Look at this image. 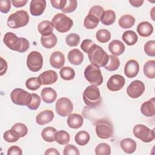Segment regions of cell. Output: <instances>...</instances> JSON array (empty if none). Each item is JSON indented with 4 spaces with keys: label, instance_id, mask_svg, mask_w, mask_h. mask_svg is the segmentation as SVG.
I'll list each match as a JSON object with an SVG mask.
<instances>
[{
    "label": "cell",
    "instance_id": "1",
    "mask_svg": "<svg viewBox=\"0 0 155 155\" xmlns=\"http://www.w3.org/2000/svg\"><path fill=\"white\" fill-rule=\"evenodd\" d=\"M3 42L10 50L19 53L25 52L30 47L28 41L24 38H18L12 32H7L5 34Z\"/></svg>",
    "mask_w": 155,
    "mask_h": 155
},
{
    "label": "cell",
    "instance_id": "2",
    "mask_svg": "<svg viewBox=\"0 0 155 155\" xmlns=\"http://www.w3.org/2000/svg\"><path fill=\"white\" fill-rule=\"evenodd\" d=\"M87 54L91 64L99 67H103L108 63V55L99 45L94 44L88 50Z\"/></svg>",
    "mask_w": 155,
    "mask_h": 155
},
{
    "label": "cell",
    "instance_id": "3",
    "mask_svg": "<svg viewBox=\"0 0 155 155\" xmlns=\"http://www.w3.org/2000/svg\"><path fill=\"white\" fill-rule=\"evenodd\" d=\"M83 100L88 107H97L101 102V93L97 86L89 85L83 92Z\"/></svg>",
    "mask_w": 155,
    "mask_h": 155
},
{
    "label": "cell",
    "instance_id": "4",
    "mask_svg": "<svg viewBox=\"0 0 155 155\" xmlns=\"http://www.w3.org/2000/svg\"><path fill=\"white\" fill-rule=\"evenodd\" d=\"M28 22L29 16L28 13L24 10H21L12 13L8 16L7 24L11 28H18L27 25Z\"/></svg>",
    "mask_w": 155,
    "mask_h": 155
},
{
    "label": "cell",
    "instance_id": "5",
    "mask_svg": "<svg viewBox=\"0 0 155 155\" xmlns=\"http://www.w3.org/2000/svg\"><path fill=\"white\" fill-rule=\"evenodd\" d=\"M51 22L56 31L60 33L67 32L73 25L72 19L65 14L61 13L55 15Z\"/></svg>",
    "mask_w": 155,
    "mask_h": 155
},
{
    "label": "cell",
    "instance_id": "6",
    "mask_svg": "<svg viewBox=\"0 0 155 155\" xmlns=\"http://www.w3.org/2000/svg\"><path fill=\"white\" fill-rule=\"evenodd\" d=\"M85 79L93 85L99 86L103 83V76L99 67L93 64L88 65L84 70Z\"/></svg>",
    "mask_w": 155,
    "mask_h": 155
},
{
    "label": "cell",
    "instance_id": "7",
    "mask_svg": "<svg viewBox=\"0 0 155 155\" xmlns=\"http://www.w3.org/2000/svg\"><path fill=\"white\" fill-rule=\"evenodd\" d=\"M95 131L98 137L107 139L113 136V127L110 120L106 119H101L96 122Z\"/></svg>",
    "mask_w": 155,
    "mask_h": 155
},
{
    "label": "cell",
    "instance_id": "8",
    "mask_svg": "<svg viewBox=\"0 0 155 155\" xmlns=\"http://www.w3.org/2000/svg\"><path fill=\"white\" fill-rule=\"evenodd\" d=\"M10 98L12 102L16 105L27 106L32 99V96L31 93L30 94L22 88H16L11 92Z\"/></svg>",
    "mask_w": 155,
    "mask_h": 155
},
{
    "label": "cell",
    "instance_id": "9",
    "mask_svg": "<svg viewBox=\"0 0 155 155\" xmlns=\"http://www.w3.org/2000/svg\"><path fill=\"white\" fill-rule=\"evenodd\" d=\"M133 133L136 137L145 143L150 142L155 138L154 130H151L143 124L136 125L133 128Z\"/></svg>",
    "mask_w": 155,
    "mask_h": 155
},
{
    "label": "cell",
    "instance_id": "10",
    "mask_svg": "<svg viewBox=\"0 0 155 155\" xmlns=\"http://www.w3.org/2000/svg\"><path fill=\"white\" fill-rule=\"evenodd\" d=\"M27 65L28 68L33 72L39 71L43 65V57L42 54L37 51L30 52L27 58Z\"/></svg>",
    "mask_w": 155,
    "mask_h": 155
},
{
    "label": "cell",
    "instance_id": "11",
    "mask_svg": "<svg viewBox=\"0 0 155 155\" xmlns=\"http://www.w3.org/2000/svg\"><path fill=\"white\" fill-rule=\"evenodd\" d=\"M56 111L62 117L68 116L73 110V105L71 101L67 97L59 98L56 102Z\"/></svg>",
    "mask_w": 155,
    "mask_h": 155
},
{
    "label": "cell",
    "instance_id": "12",
    "mask_svg": "<svg viewBox=\"0 0 155 155\" xmlns=\"http://www.w3.org/2000/svg\"><path fill=\"white\" fill-rule=\"evenodd\" d=\"M144 84L139 80H135L131 82L127 88V94L133 99L139 97L145 91Z\"/></svg>",
    "mask_w": 155,
    "mask_h": 155
},
{
    "label": "cell",
    "instance_id": "13",
    "mask_svg": "<svg viewBox=\"0 0 155 155\" xmlns=\"http://www.w3.org/2000/svg\"><path fill=\"white\" fill-rule=\"evenodd\" d=\"M125 83V78L120 74L112 75L107 81V87L111 91H117L121 90Z\"/></svg>",
    "mask_w": 155,
    "mask_h": 155
},
{
    "label": "cell",
    "instance_id": "14",
    "mask_svg": "<svg viewBox=\"0 0 155 155\" xmlns=\"http://www.w3.org/2000/svg\"><path fill=\"white\" fill-rule=\"evenodd\" d=\"M139 71V65L137 61L130 59L125 65L124 73L128 78H133L136 76Z\"/></svg>",
    "mask_w": 155,
    "mask_h": 155
},
{
    "label": "cell",
    "instance_id": "15",
    "mask_svg": "<svg viewBox=\"0 0 155 155\" xmlns=\"http://www.w3.org/2000/svg\"><path fill=\"white\" fill-rule=\"evenodd\" d=\"M38 78L42 85H50L56 82L58 74L56 71L49 70L42 73Z\"/></svg>",
    "mask_w": 155,
    "mask_h": 155
},
{
    "label": "cell",
    "instance_id": "16",
    "mask_svg": "<svg viewBox=\"0 0 155 155\" xmlns=\"http://www.w3.org/2000/svg\"><path fill=\"white\" fill-rule=\"evenodd\" d=\"M45 7V0H32L30 4V12L33 16H38L44 13Z\"/></svg>",
    "mask_w": 155,
    "mask_h": 155
},
{
    "label": "cell",
    "instance_id": "17",
    "mask_svg": "<svg viewBox=\"0 0 155 155\" xmlns=\"http://www.w3.org/2000/svg\"><path fill=\"white\" fill-rule=\"evenodd\" d=\"M49 61L52 67L56 69L61 68L65 64L64 54L61 51H55L51 53Z\"/></svg>",
    "mask_w": 155,
    "mask_h": 155
},
{
    "label": "cell",
    "instance_id": "18",
    "mask_svg": "<svg viewBox=\"0 0 155 155\" xmlns=\"http://www.w3.org/2000/svg\"><path fill=\"white\" fill-rule=\"evenodd\" d=\"M140 111L146 117H153L155 114V99L152 97L144 102L140 107Z\"/></svg>",
    "mask_w": 155,
    "mask_h": 155
},
{
    "label": "cell",
    "instance_id": "19",
    "mask_svg": "<svg viewBox=\"0 0 155 155\" xmlns=\"http://www.w3.org/2000/svg\"><path fill=\"white\" fill-rule=\"evenodd\" d=\"M54 118L53 111L45 110L38 113L36 117V122L39 125H44L50 123Z\"/></svg>",
    "mask_w": 155,
    "mask_h": 155
},
{
    "label": "cell",
    "instance_id": "20",
    "mask_svg": "<svg viewBox=\"0 0 155 155\" xmlns=\"http://www.w3.org/2000/svg\"><path fill=\"white\" fill-rule=\"evenodd\" d=\"M41 96L43 101L46 104L54 102L57 98V93L51 87L44 88L41 93Z\"/></svg>",
    "mask_w": 155,
    "mask_h": 155
},
{
    "label": "cell",
    "instance_id": "21",
    "mask_svg": "<svg viewBox=\"0 0 155 155\" xmlns=\"http://www.w3.org/2000/svg\"><path fill=\"white\" fill-rule=\"evenodd\" d=\"M125 45L119 40H113L108 45L110 52L114 56L121 55L125 51Z\"/></svg>",
    "mask_w": 155,
    "mask_h": 155
},
{
    "label": "cell",
    "instance_id": "22",
    "mask_svg": "<svg viewBox=\"0 0 155 155\" xmlns=\"http://www.w3.org/2000/svg\"><path fill=\"white\" fill-rule=\"evenodd\" d=\"M84 122L83 117L77 113H73L68 115L67 118L68 126L73 129H77L82 127Z\"/></svg>",
    "mask_w": 155,
    "mask_h": 155
},
{
    "label": "cell",
    "instance_id": "23",
    "mask_svg": "<svg viewBox=\"0 0 155 155\" xmlns=\"http://www.w3.org/2000/svg\"><path fill=\"white\" fill-rule=\"evenodd\" d=\"M68 60L71 64L79 65L83 62L84 54L79 50L73 49L68 53Z\"/></svg>",
    "mask_w": 155,
    "mask_h": 155
},
{
    "label": "cell",
    "instance_id": "24",
    "mask_svg": "<svg viewBox=\"0 0 155 155\" xmlns=\"http://www.w3.org/2000/svg\"><path fill=\"white\" fill-rule=\"evenodd\" d=\"M137 31L142 37H148L153 32L152 24L147 21H143L139 23L137 27Z\"/></svg>",
    "mask_w": 155,
    "mask_h": 155
},
{
    "label": "cell",
    "instance_id": "25",
    "mask_svg": "<svg viewBox=\"0 0 155 155\" xmlns=\"http://www.w3.org/2000/svg\"><path fill=\"white\" fill-rule=\"evenodd\" d=\"M136 141L131 138L123 139L120 142L121 148L127 154L134 153L136 149Z\"/></svg>",
    "mask_w": 155,
    "mask_h": 155
},
{
    "label": "cell",
    "instance_id": "26",
    "mask_svg": "<svg viewBox=\"0 0 155 155\" xmlns=\"http://www.w3.org/2000/svg\"><path fill=\"white\" fill-rule=\"evenodd\" d=\"M58 39L56 36L53 33L47 36H42L41 42L42 45L46 48H52L57 44Z\"/></svg>",
    "mask_w": 155,
    "mask_h": 155
},
{
    "label": "cell",
    "instance_id": "27",
    "mask_svg": "<svg viewBox=\"0 0 155 155\" xmlns=\"http://www.w3.org/2000/svg\"><path fill=\"white\" fill-rule=\"evenodd\" d=\"M122 39L123 41L129 46L134 45L138 40L137 34L133 30H127L124 32Z\"/></svg>",
    "mask_w": 155,
    "mask_h": 155
},
{
    "label": "cell",
    "instance_id": "28",
    "mask_svg": "<svg viewBox=\"0 0 155 155\" xmlns=\"http://www.w3.org/2000/svg\"><path fill=\"white\" fill-rule=\"evenodd\" d=\"M57 130L52 127H47L44 128L41 132V136L44 140L47 142L55 141V136Z\"/></svg>",
    "mask_w": 155,
    "mask_h": 155
},
{
    "label": "cell",
    "instance_id": "29",
    "mask_svg": "<svg viewBox=\"0 0 155 155\" xmlns=\"http://www.w3.org/2000/svg\"><path fill=\"white\" fill-rule=\"evenodd\" d=\"M38 29L42 36H47L53 33V27L50 21L45 20L41 21L38 24Z\"/></svg>",
    "mask_w": 155,
    "mask_h": 155
},
{
    "label": "cell",
    "instance_id": "30",
    "mask_svg": "<svg viewBox=\"0 0 155 155\" xmlns=\"http://www.w3.org/2000/svg\"><path fill=\"white\" fill-rule=\"evenodd\" d=\"M116 19V13L111 10H108L104 11L100 21L101 22L105 25H110L113 24Z\"/></svg>",
    "mask_w": 155,
    "mask_h": 155
},
{
    "label": "cell",
    "instance_id": "31",
    "mask_svg": "<svg viewBox=\"0 0 155 155\" xmlns=\"http://www.w3.org/2000/svg\"><path fill=\"white\" fill-rule=\"evenodd\" d=\"M118 23L121 28L127 29L134 25L135 23V19L130 15H125L119 18Z\"/></svg>",
    "mask_w": 155,
    "mask_h": 155
},
{
    "label": "cell",
    "instance_id": "32",
    "mask_svg": "<svg viewBox=\"0 0 155 155\" xmlns=\"http://www.w3.org/2000/svg\"><path fill=\"white\" fill-rule=\"evenodd\" d=\"M143 73L149 79L155 78V61H148L143 65Z\"/></svg>",
    "mask_w": 155,
    "mask_h": 155
},
{
    "label": "cell",
    "instance_id": "33",
    "mask_svg": "<svg viewBox=\"0 0 155 155\" xmlns=\"http://www.w3.org/2000/svg\"><path fill=\"white\" fill-rule=\"evenodd\" d=\"M100 21V19L91 14H88L84 21V25L87 29H93L96 28Z\"/></svg>",
    "mask_w": 155,
    "mask_h": 155
},
{
    "label": "cell",
    "instance_id": "34",
    "mask_svg": "<svg viewBox=\"0 0 155 155\" xmlns=\"http://www.w3.org/2000/svg\"><path fill=\"white\" fill-rule=\"evenodd\" d=\"M90 139L89 133L86 131H80L77 133L74 137L76 143L80 146H84L88 143Z\"/></svg>",
    "mask_w": 155,
    "mask_h": 155
},
{
    "label": "cell",
    "instance_id": "35",
    "mask_svg": "<svg viewBox=\"0 0 155 155\" xmlns=\"http://www.w3.org/2000/svg\"><path fill=\"white\" fill-rule=\"evenodd\" d=\"M108 61L107 65L104 67L105 69L110 71H113L118 69L120 66V61L119 59L114 55H108Z\"/></svg>",
    "mask_w": 155,
    "mask_h": 155
},
{
    "label": "cell",
    "instance_id": "36",
    "mask_svg": "<svg viewBox=\"0 0 155 155\" xmlns=\"http://www.w3.org/2000/svg\"><path fill=\"white\" fill-rule=\"evenodd\" d=\"M61 78L65 81H70L74 79L75 71L73 68L70 67H63L59 71Z\"/></svg>",
    "mask_w": 155,
    "mask_h": 155
},
{
    "label": "cell",
    "instance_id": "37",
    "mask_svg": "<svg viewBox=\"0 0 155 155\" xmlns=\"http://www.w3.org/2000/svg\"><path fill=\"white\" fill-rule=\"evenodd\" d=\"M70 135L65 130L57 131L55 136V141L60 145H67L70 141Z\"/></svg>",
    "mask_w": 155,
    "mask_h": 155
},
{
    "label": "cell",
    "instance_id": "38",
    "mask_svg": "<svg viewBox=\"0 0 155 155\" xmlns=\"http://www.w3.org/2000/svg\"><path fill=\"white\" fill-rule=\"evenodd\" d=\"M97 40L101 43H106L111 39V33L107 29H100L96 34Z\"/></svg>",
    "mask_w": 155,
    "mask_h": 155
},
{
    "label": "cell",
    "instance_id": "39",
    "mask_svg": "<svg viewBox=\"0 0 155 155\" xmlns=\"http://www.w3.org/2000/svg\"><path fill=\"white\" fill-rule=\"evenodd\" d=\"M3 138L6 142L12 143L18 141L20 138V136L15 130L11 128L10 130H7L4 133Z\"/></svg>",
    "mask_w": 155,
    "mask_h": 155
},
{
    "label": "cell",
    "instance_id": "40",
    "mask_svg": "<svg viewBox=\"0 0 155 155\" xmlns=\"http://www.w3.org/2000/svg\"><path fill=\"white\" fill-rule=\"evenodd\" d=\"M95 154L96 155H110L111 154V148L106 143H101L96 147Z\"/></svg>",
    "mask_w": 155,
    "mask_h": 155
},
{
    "label": "cell",
    "instance_id": "41",
    "mask_svg": "<svg viewBox=\"0 0 155 155\" xmlns=\"http://www.w3.org/2000/svg\"><path fill=\"white\" fill-rule=\"evenodd\" d=\"M41 85V83L37 77H32L28 78L25 82L26 87L32 91L38 90L39 88H40Z\"/></svg>",
    "mask_w": 155,
    "mask_h": 155
},
{
    "label": "cell",
    "instance_id": "42",
    "mask_svg": "<svg viewBox=\"0 0 155 155\" xmlns=\"http://www.w3.org/2000/svg\"><path fill=\"white\" fill-rule=\"evenodd\" d=\"M80 36L76 33L68 34L65 38L66 44L70 47H76L80 42Z\"/></svg>",
    "mask_w": 155,
    "mask_h": 155
},
{
    "label": "cell",
    "instance_id": "43",
    "mask_svg": "<svg viewBox=\"0 0 155 155\" xmlns=\"http://www.w3.org/2000/svg\"><path fill=\"white\" fill-rule=\"evenodd\" d=\"M12 129L15 130L19 134L20 137L25 136L28 133V128L27 126L25 124L20 122L14 124L12 126Z\"/></svg>",
    "mask_w": 155,
    "mask_h": 155
},
{
    "label": "cell",
    "instance_id": "44",
    "mask_svg": "<svg viewBox=\"0 0 155 155\" xmlns=\"http://www.w3.org/2000/svg\"><path fill=\"white\" fill-rule=\"evenodd\" d=\"M144 51L149 56L154 57L155 56V41L150 40L144 45Z\"/></svg>",
    "mask_w": 155,
    "mask_h": 155
},
{
    "label": "cell",
    "instance_id": "45",
    "mask_svg": "<svg viewBox=\"0 0 155 155\" xmlns=\"http://www.w3.org/2000/svg\"><path fill=\"white\" fill-rule=\"evenodd\" d=\"M32 99L30 103L27 105L28 108L31 110H36L38 108L41 104V99L38 94L36 93H31Z\"/></svg>",
    "mask_w": 155,
    "mask_h": 155
},
{
    "label": "cell",
    "instance_id": "46",
    "mask_svg": "<svg viewBox=\"0 0 155 155\" xmlns=\"http://www.w3.org/2000/svg\"><path fill=\"white\" fill-rule=\"evenodd\" d=\"M78 5V2L76 0H67L66 4L64 8L62 10L63 13H70L73 12Z\"/></svg>",
    "mask_w": 155,
    "mask_h": 155
},
{
    "label": "cell",
    "instance_id": "47",
    "mask_svg": "<svg viewBox=\"0 0 155 155\" xmlns=\"http://www.w3.org/2000/svg\"><path fill=\"white\" fill-rule=\"evenodd\" d=\"M63 154L64 155H79L80 153L76 147L71 144H68L65 147Z\"/></svg>",
    "mask_w": 155,
    "mask_h": 155
},
{
    "label": "cell",
    "instance_id": "48",
    "mask_svg": "<svg viewBox=\"0 0 155 155\" xmlns=\"http://www.w3.org/2000/svg\"><path fill=\"white\" fill-rule=\"evenodd\" d=\"M104 10V8L102 7L100 5H94L92 7L90 8L88 13L89 14H91L93 15L96 16V17H97L98 18H99L101 19V18L102 16V15L103 14Z\"/></svg>",
    "mask_w": 155,
    "mask_h": 155
},
{
    "label": "cell",
    "instance_id": "49",
    "mask_svg": "<svg viewBox=\"0 0 155 155\" xmlns=\"http://www.w3.org/2000/svg\"><path fill=\"white\" fill-rule=\"evenodd\" d=\"M11 8V2L8 0L0 1V11L3 13H7Z\"/></svg>",
    "mask_w": 155,
    "mask_h": 155
},
{
    "label": "cell",
    "instance_id": "50",
    "mask_svg": "<svg viewBox=\"0 0 155 155\" xmlns=\"http://www.w3.org/2000/svg\"><path fill=\"white\" fill-rule=\"evenodd\" d=\"M50 2L53 8L62 10L66 4L67 0H51Z\"/></svg>",
    "mask_w": 155,
    "mask_h": 155
},
{
    "label": "cell",
    "instance_id": "51",
    "mask_svg": "<svg viewBox=\"0 0 155 155\" xmlns=\"http://www.w3.org/2000/svg\"><path fill=\"white\" fill-rule=\"evenodd\" d=\"M94 43L90 39H84L81 44V48L86 53H88V50L91 48V47L94 44Z\"/></svg>",
    "mask_w": 155,
    "mask_h": 155
},
{
    "label": "cell",
    "instance_id": "52",
    "mask_svg": "<svg viewBox=\"0 0 155 155\" xmlns=\"http://www.w3.org/2000/svg\"><path fill=\"white\" fill-rule=\"evenodd\" d=\"M22 155V151L21 148L18 146L13 145L10 147L7 151V155Z\"/></svg>",
    "mask_w": 155,
    "mask_h": 155
},
{
    "label": "cell",
    "instance_id": "53",
    "mask_svg": "<svg viewBox=\"0 0 155 155\" xmlns=\"http://www.w3.org/2000/svg\"><path fill=\"white\" fill-rule=\"evenodd\" d=\"M7 70V63L2 58H1V73H0V76L4 75L6 73Z\"/></svg>",
    "mask_w": 155,
    "mask_h": 155
},
{
    "label": "cell",
    "instance_id": "54",
    "mask_svg": "<svg viewBox=\"0 0 155 155\" xmlns=\"http://www.w3.org/2000/svg\"><path fill=\"white\" fill-rule=\"evenodd\" d=\"M27 1H24V0H13L11 1V2L12 3V4L13 5V6H15V7H21L24 6L27 3Z\"/></svg>",
    "mask_w": 155,
    "mask_h": 155
},
{
    "label": "cell",
    "instance_id": "55",
    "mask_svg": "<svg viewBox=\"0 0 155 155\" xmlns=\"http://www.w3.org/2000/svg\"><path fill=\"white\" fill-rule=\"evenodd\" d=\"M143 0H129V2L131 5L135 7H139L141 6L143 3Z\"/></svg>",
    "mask_w": 155,
    "mask_h": 155
},
{
    "label": "cell",
    "instance_id": "56",
    "mask_svg": "<svg viewBox=\"0 0 155 155\" xmlns=\"http://www.w3.org/2000/svg\"><path fill=\"white\" fill-rule=\"evenodd\" d=\"M45 155L47 154H53V155H59L60 153L56 149V148H50L48 149H47L45 153H44Z\"/></svg>",
    "mask_w": 155,
    "mask_h": 155
}]
</instances>
